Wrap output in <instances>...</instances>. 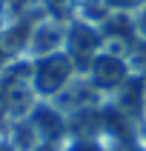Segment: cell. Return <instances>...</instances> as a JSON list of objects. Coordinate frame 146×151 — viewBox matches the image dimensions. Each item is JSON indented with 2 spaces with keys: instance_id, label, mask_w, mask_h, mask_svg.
Here are the masks:
<instances>
[{
  "instance_id": "obj_2",
  "label": "cell",
  "mask_w": 146,
  "mask_h": 151,
  "mask_svg": "<svg viewBox=\"0 0 146 151\" xmlns=\"http://www.w3.org/2000/svg\"><path fill=\"white\" fill-rule=\"evenodd\" d=\"M126 77H129L126 63L120 57H115V54L100 51L89 63V80H92L94 88H118L120 83H126Z\"/></svg>"
},
{
  "instance_id": "obj_5",
  "label": "cell",
  "mask_w": 146,
  "mask_h": 151,
  "mask_svg": "<svg viewBox=\"0 0 146 151\" xmlns=\"http://www.w3.org/2000/svg\"><path fill=\"white\" fill-rule=\"evenodd\" d=\"M106 3H112V6H118V9H132V6H143L146 0H106Z\"/></svg>"
},
{
  "instance_id": "obj_6",
  "label": "cell",
  "mask_w": 146,
  "mask_h": 151,
  "mask_svg": "<svg viewBox=\"0 0 146 151\" xmlns=\"http://www.w3.org/2000/svg\"><path fill=\"white\" fill-rule=\"evenodd\" d=\"M0 20H3V3H0Z\"/></svg>"
},
{
  "instance_id": "obj_3",
  "label": "cell",
  "mask_w": 146,
  "mask_h": 151,
  "mask_svg": "<svg viewBox=\"0 0 146 151\" xmlns=\"http://www.w3.org/2000/svg\"><path fill=\"white\" fill-rule=\"evenodd\" d=\"M66 151H103V148H100V143H94L92 137H75Z\"/></svg>"
},
{
  "instance_id": "obj_4",
  "label": "cell",
  "mask_w": 146,
  "mask_h": 151,
  "mask_svg": "<svg viewBox=\"0 0 146 151\" xmlns=\"http://www.w3.org/2000/svg\"><path fill=\"white\" fill-rule=\"evenodd\" d=\"M135 29L146 37V3L140 6V12H137V17H135Z\"/></svg>"
},
{
  "instance_id": "obj_1",
  "label": "cell",
  "mask_w": 146,
  "mask_h": 151,
  "mask_svg": "<svg viewBox=\"0 0 146 151\" xmlns=\"http://www.w3.org/2000/svg\"><path fill=\"white\" fill-rule=\"evenodd\" d=\"M75 74V63L69 54L63 51H54V54H43L37 60V68H34V88L37 94H57L63 86H69Z\"/></svg>"
}]
</instances>
